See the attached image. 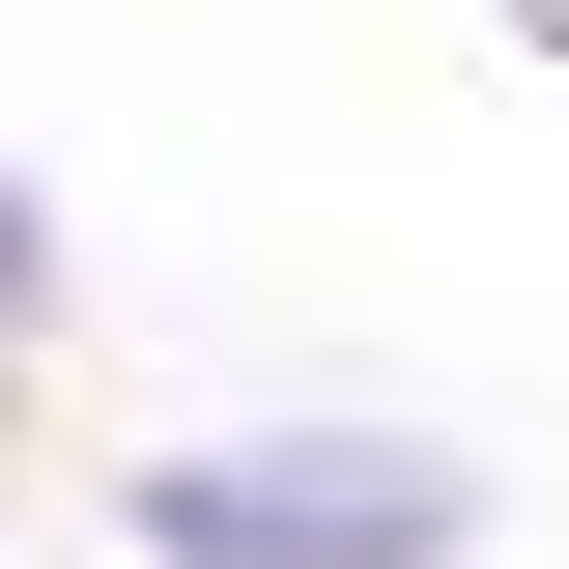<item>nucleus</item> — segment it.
I'll return each instance as SVG.
<instances>
[{
	"instance_id": "obj_1",
	"label": "nucleus",
	"mask_w": 569,
	"mask_h": 569,
	"mask_svg": "<svg viewBox=\"0 0 569 569\" xmlns=\"http://www.w3.org/2000/svg\"><path fill=\"white\" fill-rule=\"evenodd\" d=\"M114 541L142 569H456L485 456H427V427H257V456H142Z\"/></svg>"
},
{
	"instance_id": "obj_2",
	"label": "nucleus",
	"mask_w": 569,
	"mask_h": 569,
	"mask_svg": "<svg viewBox=\"0 0 569 569\" xmlns=\"http://www.w3.org/2000/svg\"><path fill=\"white\" fill-rule=\"evenodd\" d=\"M29 313H58V200L0 171V342H29Z\"/></svg>"
}]
</instances>
